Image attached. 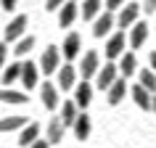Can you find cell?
<instances>
[{
    "label": "cell",
    "mask_w": 156,
    "mask_h": 148,
    "mask_svg": "<svg viewBox=\"0 0 156 148\" xmlns=\"http://www.w3.org/2000/svg\"><path fill=\"white\" fill-rule=\"evenodd\" d=\"M116 69H119V77H132V74H138V58H135V53H127L124 50L122 56H119V64H116Z\"/></svg>",
    "instance_id": "d6986e66"
},
{
    "label": "cell",
    "mask_w": 156,
    "mask_h": 148,
    "mask_svg": "<svg viewBox=\"0 0 156 148\" xmlns=\"http://www.w3.org/2000/svg\"><path fill=\"white\" fill-rule=\"evenodd\" d=\"M148 69L156 72V53H148Z\"/></svg>",
    "instance_id": "836d02e7"
},
{
    "label": "cell",
    "mask_w": 156,
    "mask_h": 148,
    "mask_svg": "<svg viewBox=\"0 0 156 148\" xmlns=\"http://www.w3.org/2000/svg\"><path fill=\"white\" fill-rule=\"evenodd\" d=\"M138 85H143V87H146L148 93H156V72L154 69H140L138 72Z\"/></svg>",
    "instance_id": "484cf974"
},
{
    "label": "cell",
    "mask_w": 156,
    "mask_h": 148,
    "mask_svg": "<svg viewBox=\"0 0 156 148\" xmlns=\"http://www.w3.org/2000/svg\"><path fill=\"white\" fill-rule=\"evenodd\" d=\"M29 95H24L21 90H13V87H0V103H8V106H24Z\"/></svg>",
    "instance_id": "44dd1931"
},
{
    "label": "cell",
    "mask_w": 156,
    "mask_h": 148,
    "mask_svg": "<svg viewBox=\"0 0 156 148\" xmlns=\"http://www.w3.org/2000/svg\"><path fill=\"white\" fill-rule=\"evenodd\" d=\"M77 116H80V108H77V103H74V100H66L64 108H61V122H64L66 130H69V127L77 122Z\"/></svg>",
    "instance_id": "d4e9b609"
},
{
    "label": "cell",
    "mask_w": 156,
    "mask_h": 148,
    "mask_svg": "<svg viewBox=\"0 0 156 148\" xmlns=\"http://www.w3.org/2000/svg\"><path fill=\"white\" fill-rule=\"evenodd\" d=\"M114 24H116V16H114V13H111V11H101L98 19L93 21V34H95L98 40H106V34L114 29Z\"/></svg>",
    "instance_id": "52a82bcc"
},
{
    "label": "cell",
    "mask_w": 156,
    "mask_h": 148,
    "mask_svg": "<svg viewBox=\"0 0 156 148\" xmlns=\"http://www.w3.org/2000/svg\"><path fill=\"white\" fill-rule=\"evenodd\" d=\"M74 85H77V69L72 64H64L56 72V87L61 93H66V90H74Z\"/></svg>",
    "instance_id": "ba28073f"
},
{
    "label": "cell",
    "mask_w": 156,
    "mask_h": 148,
    "mask_svg": "<svg viewBox=\"0 0 156 148\" xmlns=\"http://www.w3.org/2000/svg\"><path fill=\"white\" fill-rule=\"evenodd\" d=\"M80 53H82V40H80V34H77V32L66 34L64 45H61V56H64V61L69 64V61H74Z\"/></svg>",
    "instance_id": "30bf717a"
},
{
    "label": "cell",
    "mask_w": 156,
    "mask_h": 148,
    "mask_svg": "<svg viewBox=\"0 0 156 148\" xmlns=\"http://www.w3.org/2000/svg\"><path fill=\"white\" fill-rule=\"evenodd\" d=\"M61 48L58 45H48V48L42 50V56H40V74L42 77H50V74H56L58 69H61Z\"/></svg>",
    "instance_id": "6da1fadb"
},
{
    "label": "cell",
    "mask_w": 156,
    "mask_h": 148,
    "mask_svg": "<svg viewBox=\"0 0 156 148\" xmlns=\"http://www.w3.org/2000/svg\"><path fill=\"white\" fill-rule=\"evenodd\" d=\"M146 40H148V24L146 21H135V24L130 26V48L140 50L146 45Z\"/></svg>",
    "instance_id": "9a60e30c"
},
{
    "label": "cell",
    "mask_w": 156,
    "mask_h": 148,
    "mask_svg": "<svg viewBox=\"0 0 156 148\" xmlns=\"http://www.w3.org/2000/svg\"><path fill=\"white\" fill-rule=\"evenodd\" d=\"M56 148H58V146H56Z\"/></svg>",
    "instance_id": "8d00e7d4"
},
{
    "label": "cell",
    "mask_w": 156,
    "mask_h": 148,
    "mask_svg": "<svg viewBox=\"0 0 156 148\" xmlns=\"http://www.w3.org/2000/svg\"><path fill=\"white\" fill-rule=\"evenodd\" d=\"M66 0H45V11H58Z\"/></svg>",
    "instance_id": "f546056e"
},
{
    "label": "cell",
    "mask_w": 156,
    "mask_h": 148,
    "mask_svg": "<svg viewBox=\"0 0 156 148\" xmlns=\"http://www.w3.org/2000/svg\"><path fill=\"white\" fill-rule=\"evenodd\" d=\"M124 95H127V79L124 77H119L111 87L106 90V100H108V106H119L124 100Z\"/></svg>",
    "instance_id": "e0dca14e"
},
{
    "label": "cell",
    "mask_w": 156,
    "mask_h": 148,
    "mask_svg": "<svg viewBox=\"0 0 156 148\" xmlns=\"http://www.w3.org/2000/svg\"><path fill=\"white\" fill-rule=\"evenodd\" d=\"M77 16H80V5H77L74 0H66L64 5L58 8V26H61V29L72 26L74 21H77Z\"/></svg>",
    "instance_id": "7c38bea8"
},
{
    "label": "cell",
    "mask_w": 156,
    "mask_h": 148,
    "mask_svg": "<svg viewBox=\"0 0 156 148\" xmlns=\"http://www.w3.org/2000/svg\"><path fill=\"white\" fill-rule=\"evenodd\" d=\"M64 132H66V127H64V122H61V116H50L48 130H45V138H48V143H50L53 148L64 140Z\"/></svg>",
    "instance_id": "2e32d148"
},
{
    "label": "cell",
    "mask_w": 156,
    "mask_h": 148,
    "mask_svg": "<svg viewBox=\"0 0 156 148\" xmlns=\"http://www.w3.org/2000/svg\"><path fill=\"white\" fill-rule=\"evenodd\" d=\"M101 69V53L98 50H87V53H82V58H80V77L82 79H90V77H95Z\"/></svg>",
    "instance_id": "5b68a950"
},
{
    "label": "cell",
    "mask_w": 156,
    "mask_h": 148,
    "mask_svg": "<svg viewBox=\"0 0 156 148\" xmlns=\"http://www.w3.org/2000/svg\"><path fill=\"white\" fill-rule=\"evenodd\" d=\"M90 130H93V122H90V116H87V111H80L77 122L72 124L74 138H77V140H87V138H90Z\"/></svg>",
    "instance_id": "ac0fdd59"
},
{
    "label": "cell",
    "mask_w": 156,
    "mask_h": 148,
    "mask_svg": "<svg viewBox=\"0 0 156 148\" xmlns=\"http://www.w3.org/2000/svg\"><path fill=\"white\" fill-rule=\"evenodd\" d=\"M5 58H8V42H0V72L5 69Z\"/></svg>",
    "instance_id": "83f0119b"
},
{
    "label": "cell",
    "mask_w": 156,
    "mask_h": 148,
    "mask_svg": "<svg viewBox=\"0 0 156 148\" xmlns=\"http://www.w3.org/2000/svg\"><path fill=\"white\" fill-rule=\"evenodd\" d=\"M124 50H127V37H124V32H114V34L106 40V61L119 58Z\"/></svg>",
    "instance_id": "9c48e42d"
},
{
    "label": "cell",
    "mask_w": 156,
    "mask_h": 148,
    "mask_svg": "<svg viewBox=\"0 0 156 148\" xmlns=\"http://www.w3.org/2000/svg\"><path fill=\"white\" fill-rule=\"evenodd\" d=\"M124 3H127V0H106V11H111V13H114V11L122 8Z\"/></svg>",
    "instance_id": "f1b7e54d"
},
{
    "label": "cell",
    "mask_w": 156,
    "mask_h": 148,
    "mask_svg": "<svg viewBox=\"0 0 156 148\" xmlns=\"http://www.w3.org/2000/svg\"><path fill=\"white\" fill-rule=\"evenodd\" d=\"M24 124H27V116H16V114L0 116V135H5V132H16V130H21Z\"/></svg>",
    "instance_id": "7402d4cb"
},
{
    "label": "cell",
    "mask_w": 156,
    "mask_h": 148,
    "mask_svg": "<svg viewBox=\"0 0 156 148\" xmlns=\"http://www.w3.org/2000/svg\"><path fill=\"white\" fill-rule=\"evenodd\" d=\"M140 11H143V13H154L156 11V0H143V8Z\"/></svg>",
    "instance_id": "4dcf8cb0"
},
{
    "label": "cell",
    "mask_w": 156,
    "mask_h": 148,
    "mask_svg": "<svg viewBox=\"0 0 156 148\" xmlns=\"http://www.w3.org/2000/svg\"><path fill=\"white\" fill-rule=\"evenodd\" d=\"M21 85H24V90H34L40 85V64L37 61H21Z\"/></svg>",
    "instance_id": "8992f818"
},
{
    "label": "cell",
    "mask_w": 156,
    "mask_h": 148,
    "mask_svg": "<svg viewBox=\"0 0 156 148\" xmlns=\"http://www.w3.org/2000/svg\"><path fill=\"white\" fill-rule=\"evenodd\" d=\"M74 3H80V0H74Z\"/></svg>",
    "instance_id": "d590c367"
},
{
    "label": "cell",
    "mask_w": 156,
    "mask_h": 148,
    "mask_svg": "<svg viewBox=\"0 0 156 148\" xmlns=\"http://www.w3.org/2000/svg\"><path fill=\"white\" fill-rule=\"evenodd\" d=\"M27 24H29V16H27V13L13 16L8 21V26H5V32H3V42H19L24 37V32H27Z\"/></svg>",
    "instance_id": "7a4b0ae2"
},
{
    "label": "cell",
    "mask_w": 156,
    "mask_h": 148,
    "mask_svg": "<svg viewBox=\"0 0 156 148\" xmlns=\"http://www.w3.org/2000/svg\"><path fill=\"white\" fill-rule=\"evenodd\" d=\"M151 111H154V114H156V95H154V106H151Z\"/></svg>",
    "instance_id": "e575fe53"
},
{
    "label": "cell",
    "mask_w": 156,
    "mask_h": 148,
    "mask_svg": "<svg viewBox=\"0 0 156 148\" xmlns=\"http://www.w3.org/2000/svg\"><path fill=\"white\" fill-rule=\"evenodd\" d=\"M58 87L53 82H42V87H40V100H42V106L48 108V111H56L58 108V103H61V98H58Z\"/></svg>",
    "instance_id": "4fadbf2b"
},
{
    "label": "cell",
    "mask_w": 156,
    "mask_h": 148,
    "mask_svg": "<svg viewBox=\"0 0 156 148\" xmlns=\"http://www.w3.org/2000/svg\"><path fill=\"white\" fill-rule=\"evenodd\" d=\"M130 95H132V100H135V106L140 111H151V106H154V93H148L143 85H132Z\"/></svg>",
    "instance_id": "5bb4252c"
},
{
    "label": "cell",
    "mask_w": 156,
    "mask_h": 148,
    "mask_svg": "<svg viewBox=\"0 0 156 148\" xmlns=\"http://www.w3.org/2000/svg\"><path fill=\"white\" fill-rule=\"evenodd\" d=\"M140 13H143V11H140L138 0H132V3H127V5H122V8H119V13H116V26H119L122 32H127V29L138 21Z\"/></svg>",
    "instance_id": "3957f363"
},
{
    "label": "cell",
    "mask_w": 156,
    "mask_h": 148,
    "mask_svg": "<svg viewBox=\"0 0 156 148\" xmlns=\"http://www.w3.org/2000/svg\"><path fill=\"white\" fill-rule=\"evenodd\" d=\"M16 3L19 0H0V8L3 11H16Z\"/></svg>",
    "instance_id": "1f68e13d"
},
{
    "label": "cell",
    "mask_w": 156,
    "mask_h": 148,
    "mask_svg": "<svg viewBox=\"0 0 156 148\" xmlns=\"http://www.w3.org/2000/svg\"><path fill=\"white\" fill-rule=\"evenodd\" d=\"M19 79H21V61L5 66V69H3V74H0V82H3V87H11V85L19 82Z\"/></svg>",
    "instance_id": "cb8c5ba5"
},
{
    "label": "cell",
    "mask_w": 156,
    "mask_h": 148,
    "mask_svg": "<svg viewBox=\"0 0 156 148\" xmlns=\"http://www.w3.org/2000/svg\"><path fill=\"white\" fill-rule=\"evenodd\" d=\"M34 42H37V40H34L32 34H24L19 42H13V53H16L19 58L27 56V53H32V50H34Z\"/></svg>",
    "instance_id": "4316f807"
},
{
    "label": "cell",
    "mask_w": 156,
    "mask_h": 148,
    "mask_svg": "<svg viewBox=\"0 0 156 148\" xmlns=\"http://www.w3.org/2000/svg\"><path fill=\"white\" fill-rule=\"evenodd\" d=\"M72 100L77 103L80 111H87V106H90V100H93V85L87 79H82L80 85H74V98Z\"/></svg>",
    "instance_id": "8fae6325"
},
{
    "label": "cell",
    "mask_w": 156,
    "mask_h": 148,
    "mask_svg": "<svg viewBox=\"0 0 156 148\" xmlns=\"http://www.w3.org/2000/svg\"><path fill=\"white\" fill-rule=\"evenodd\" d=\"M37 138H40V124L37 122H27L24 127L19 130V146L21 148H29Z\"/></svg>",
    "instance_id": "ffe728a7"
},
{
    "label": "cell",
    "mask_w": 156,
    "mask_h": 148,
    "mask_svg": "<svg viewBox=\"0 0 156 148\" xmlns=\"http://www.w3.org/2000/svg\"><path fill=\"white\" fill-rule=\"evenodd\" d=\"M29 148H50V143H48V138H37Z\"/></svg>",
    "instance_id": "d6a6232c"
},
{
    "label": "cell",
    "mask_w": 156,
    "mask_h": 148,
    "mask_svg": "<svg viewBox=\"0 0 156 148\" xmlns=\"http://www.w3.org/2000/svg\"><path fill=\"white\" fill-rule=\"evenodd\" d=\"M116 79H119V69H116V64H114V61H106V66H101L98 74H95V87L106 93Z\"/></svg>",
    "instance_id": "277c9868"
},
{
    "label": "cell",
    "mask_w": 156,
    "mask_h": 148,
    "mask_svg": "<svg viewBox=\"0 0 156 148\" xmlns=\"http://www.w3.org/2000/svg\"><path fill=\"white\" fill-rule=\"evenodd\" d=\"M101 5H103V0H82V5H80V16L85 21H95L101 13Z\"/></svg>",
    "instance_id": "603a6c76"
}]
</instances>
